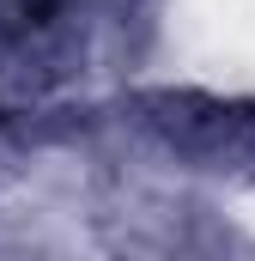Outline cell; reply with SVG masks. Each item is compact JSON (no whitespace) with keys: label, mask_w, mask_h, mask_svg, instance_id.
<instances>
[{"label":"cell","mask_w":255,"mask_h":261,"mask_svg":"<svg viewBox=\"0 0 255 261\" xmlns=\"http://www.w3.org/2000/svg\"><path fill=\"white\" fill-rule=\"evenodd\" d=\"M85 0H0V67H43L55 73L61 49L85 55L91 43Z\"/></svg>","instance_id":"6da1fadb"}]
</instances>
